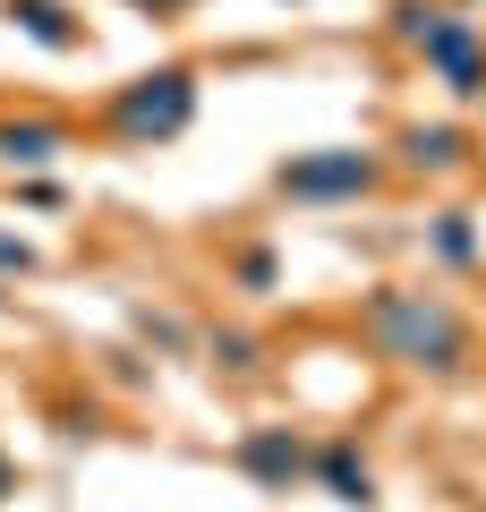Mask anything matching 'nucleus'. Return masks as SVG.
<instances>
[{
	"mask_svg": "<svg viewBox=\"0 0 486 512\" xmlns=\"http://www.w3.org/2000/svg\"><path fill=\"white\" fill-rule=\"evenodd\" d=\"M359 342L376 350L384 367L427 376V384H461L469 367H478V325L452 308V291H427V282H367Z\"/></svg>",
	"mask_w": 486,
	"mask_h": 512,
	"instance_id": "nucleus-1",
	"label": "nucleus"
},
{
	"mask_svg": "<svg viewBox=\"0 0 486 512\" xmlns=\"http://www.w3.org/2000/svg\"><path fill=\"white\" fill-rule=\"evenodd\" d=\"M197 103H205L197 69L188 60H162V69H145V77H128V86L103 94V137L128 146V154H154V146H171V137L197 128Z\"/></svg>",
	"mask_w": 486,
	"mask_h": 512,
	"instance_id": "nucleus-2",
	"label": "nucleus"
},
{
	"mask_svg": "<svg viewBox=\"0 0 486 512\" xmlns=\"http://www.w3.org/2000/svg\"><path fill=\"white\" fill-rule=\"evenodd\" d=\"M393 188V163H384V146H307V154H282L273 163V197L282 205H316V214H333V205H367Z\"/></svg>",
	"mask_w": 486,
	"mask_h": 512,
	"instance_id": "nucleus-3",
	"label": "nucleus"
},
{
	"mask_svg": "<svg viewBox=\"0 0 486 512\" xmlns=\"http://www.w3.org/2000/svg\"><path fill=\"white\" fill-rule=\"evenodd\" d=\"M410 60L452 94V103H486V18H469V9H452V0H444V18L418 35Z\"/></svg>",
	"mask_w": 486,
	"mask_h": 512,
	"instance_id": "nucleus-4",
	"label": "nucleus"
},
{
	"mask_svg": "<svg viewBox=\"0 0 486 512\" xmlns=\"http://www.w3.org/2000/svg\"><path fill=\"white\" fill-rule=\"evenodd\" d=\"M307 453H316V436L299 419H256L231 436V470L256 495H307Z\"/></svg>",
	"mask_w": 486,
	"mask_h": 512,
	"instance_id": "nucleus-5",
	"label": "nucleus"
},
{
	"mask_svg": "<svg viewBox=\"0 0 486 512\" xmlns=\"http://www.w3.org/2000/svg\"><path fill=\"white\" fill-rule=\"evenodd\" d=\"M384 163H393V180H461L478 163V128L469 120H401L384 137Z\"/></svg>",
	"mask_w": 486,
	"mask_h": 512,
	"instance_id": "nucleus-6",
	"label": "nucleus"
},
{
	"mask_svg": "<svg viewBox=\"0 0 486 512\" xmlns=\"http://www.w3.org/2000/svg\"><path fill=\"white\" fill-rule=\"evenodd\" d=\"M307 487H316L324 504H342V512H376V504H384V478H376V461L359 453L350 427L316 436V453H307Z\"/></svg>",
	"mask_w": 486,
	"mask_h": 512,
	"instance_id": "nucleus-7",
	"label": "nucleus"
},
{
	"mask_svg": "<svg viewBox=\"0 0 486 512\" xmlns=\"http://www.w3.org/2000/svg\"><path fill=\"white\" fill-rule=\"evenodd\" d=\"M197 359L214 367L222 384H265V376H273V342H265L256 325H239V316H231V325H205V333H197Z\"/></svg>",
	"mask_w": 486,
	"mask_h": 512,
	"instance_id": "nucleus-8",
	"label": "nucleus"
},
{
	"mask_svg": "<svg viewBox=\"0 0 486 512\" xmlns=\"http://www.w3.org/2000/svg\"><path fill=\"white\" fill-rule=\"evenodd\" d=\"M0 9H9V26H18L26 43H43V52H86V18H77V0H0Z\"/></svg>",
	"mask_w": 486,
	"mask_h": 512,
	"instance_id": "nucleus-9",
	"label": "nucleus"
},
{
	"mask_svg": "<svg viewBox=\"0 0 486 512\" xmlns=\"http://www.w3.org/2000/svg\"><path fill=\"white\" fill-rule=\"evenodd\" d=\"M418 256H427L435 274H478V214H469V205H444V214H427V231H418Z\"/></svg>",
	"mask_w": 486,
	"mask_h": 512,
	"instance_id": "nucleus-10",
	"label": "nucleus"
},
{
	"mask_svg": "<svg viewBox=\"0 0 486 512\" xmlns=\"http://www.w3.org/2000/svg\"><path fill=\"white\" fill-rule=\"evenodd\" d=\"M60 154H69V128L60 120H35V111H9V120H0V171H52Z\"/></svg>",
	"mask_w": 486,
	"mask_h": 512,
	"instance_id": "nucleus-11",
	"label": "nucleus"
},
{
	"mask_svg": "<svg viewBox=\"0 0 486 512\" xmlns=\"http://www.w3.org/2000/svg\"><path fill=\"white\" fill-rule=\"evenodd\" d=\"M222 291H239V299H282V248H273V239H239V248L222 256Z\"/></svg>",
	"mask_w": 486,
	"mask_h": 512,
	"instance_id": "nucleus-12",
	"label": "nucleus"
},
{
	"mask_svg": "<svg viewBox=\"0 0 486 512\" xmlns=\"http://www.w3.org/2000/svg\"><path fill=\"white\" fill-rule=\"evenodd\" d=\"M128 333H137V350H154V359H197V325H188L180 308L137 299V308H128Z\"/></svg>",
	"mask_w": 486,
	"mask_h": 512,
	"instance_id": "nucleus-13",
	"label": "nucleus"
},
{
	"mask_svg": "<svg viewBox=\"0 0 486 512\" xmlns=\"http://www.w3.org/2000/svg\"><path fill=\"white\" fill-rule=\"evenodd\" d=\"M444 18V0H393L384 9V43H401V52H418V35Z\"/></svg>",
	"mask_w": 486,
	"mask_h": 512,
	"instance_id": "nucleus-14",
	"label": "nucleus"
},
{
	"mask_svg": "<svg viewBox=\"0 0 486 512\" xmlns=\"http://www.w3.org/2000/svg\"><path fill=\"white\" fill-rule=\"evenodd\" d=\"M9 197H18L26 214H60V205H69V188L43 180V171H9Z\"/></svg>",
	"mask_w": 486,
	"mask_h": 512,
	"instance_id": "nucleus-15",
	"label": "nucleus"
},
{
	"mask_svg": "<svg viewBox=\"0 0 486 512\" xmlns=\"http://www.w3.org/2000/svg\"><path fill=\"white\" fill-rule=\"evenodd\" d=\"M52 419H60V427H52L60 444H94V436H103V402H60Z\"/></svg>",
	"mask_w": 486,
	"mask_h": 512,
	"instance_id": "nucleus-16",
	"label": "nucleus"
},
{
	"mask_svg": "<svg viewBox=\"0 0 486 512\" xmlns=\"http://www.w3.org/2000/svg\"><path fill=\"white\" fill-rule=\"evenodd\" d=\"M35 274H43V248L18 239V231H0V282H35Z\"/></svg>",
	"mask_w": 486,
	"mask_h": 512,
	"instance_id": "nucleus-17",
	"label": "nucleus"
},
{
	"mask_svg": "<svg viewBox=\"0 0 486 512\" xmlns=\"http://www.w3.org/2000/svg\"><path fill=\"white\" fill-rule=\"evenodd\" d=\"M103 384L137 393V384H154V359H145V350H103Z\"/></svg>",
	"mask_w": 486,
	"mask_h": 512,
	"instance_id": "nucleus-18",
	"label": "nucleus"
},
{
	"mask_svg": "<svg viewBox=\"0 0 486 512\" xmlns=\"http://www.w3.org/2000/svg\"><path fill=\"white\" fill-rule=\"evenodd\" d=\"M18 487H26V470H18V453L0 444V504H18Z\"/></svg>",
	"mask_w": 486,
	"mask_h": 512,
	"instance_id": "nucleus-19",
	"label": "nucleus"
},
{
	"mask_svg": "<svg viewBox=\"0 0 486 512\" xmlns=\"http://www.w3.org/2000/svg\"><path fill=\"white\" fill-rule=\"evenodd\" d=\"M128 9H145V18H188L197 0H128Z\"/></svg>",
	"mask_w": 486,
	"mask_h": 512,
	"instance_id": "nucleus-20",
	"label": "nucleus"
},
{
	"mask_svg": "<svg viewBox=\"0 0 486 512\" xmlns=\"http://www.w3.org/2000/svg\"><path fill=\"white\" fill-rule=\"evenodd\" d=\"M452 9H469V18H478V0H452Z\"/></svg>",
	"mask_w": 486,
	"mask_h": 512,
	"instance_id": "nucleus-21",
	"label": "nucleus"
},
{
	"mask_svg": "<svg viewBox=\"0 0 486 512\" xmlns=\"http://www.w3.org/2000/svg\"><path fill=\"white\" fill-rule=\"evenodd\" d=\"M0 316H9V282H0Z\"/></svg>",
	"mask_w": 486,
	"mask_h": 512,
	"instance_id": "nucleus-22",
	"label": "nucleus"
}]
</instances>
